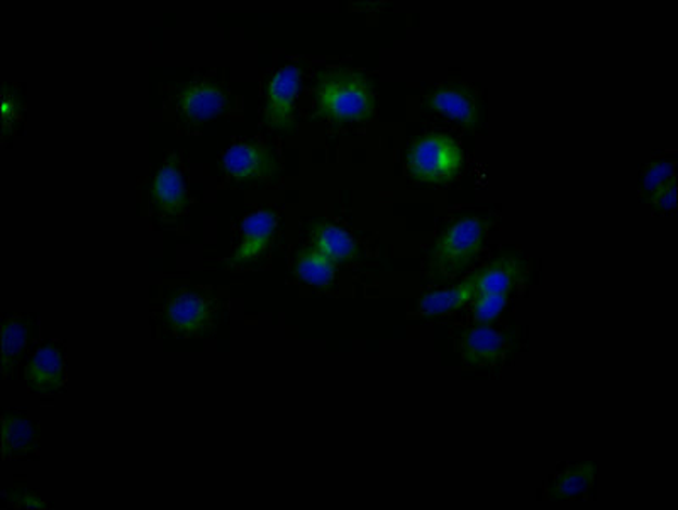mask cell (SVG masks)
Returning a JSON list of instances; mask_svg holds the SVG:
<instances>
[{
  "label": "cell",
  "instance_id": "1",
  "mask_svg": "<svg viewBox=\"0 0 678 510\" xmlns=\"http://www.w3.org/2000/svg\"><path fill=\"white\" fill-rule=\"evenodd\" d=\"M374 105V90L360 73H328L317 85V108L324 117L336 123L366 120Z\"/></svg>",
  "mask_w": 678,
  "mask_h": 510
},
{
  "label": "cell",
  "instance_id": "2",
  "mask_svg": "<svg viewBox=\"0 0 678 510\" xmlns=\"http://www.w3.org/2000/svg\"><path fill=\"white\" fill-rule=\"evenodd\" d=\"M487 223L480 217H465L451 224L431 251L429 270L436 281H450L474 263L482 250Z\"/></svg>",
  "mask_w": 678,
  "mask_h": 510
},
{
  "label": "cell",
  "instance_id": "3",
  "mask_svg": "<svg viewBox=\"0 0 678 510\" xmlns=\"http://www.w3.org/2000/svg\"><path fill=\"white\" fill-rule=\"evenodd\" d=\"M463 162L465 157L459 142L443 133L423 136L405 154L411 177L424 184H450L459 177Z\"/></svg>",
  "mask_w": 678,
  "mask_h": 510
},
{
  "label": "cell",
  "instance_id": "4",
  "mask_svg": "<svg viewBox=\"0 0 678 510\" xmlns=\"http://www.w3.org/2000/svg\"><path fill=\"white\" fill-rule=\"evenodd\" d=\"M216 306L212 300L197 294L172 297L165 306V321L172 333L193 338L209 333L214 326Z\"/></svg>",
  "mask_w": 678,
  "mask_h": 510
},
{
  "label": "cell",
  "instance_id": "5",
  "mask_svg": "<svg viewBox=\"0 0 678 510\" xmlns=\"http://www.w3.org/2000/svg\"><path fill=\"white\" fill-rule=\"evenodd\" d=\"M223 170L231 181L253 184L274 177L277 158L262 142H238L223 158Z\"/></svg>",
  "mask_w": 678,
  "mask_h": 510
},
{
  "label": "cell",
  "instance_id": "6",
  "mask_svg": "<svg viewBox=\"0 0 678 510\" xmlns=\"http://www.w3.org/2000/svg\"><path fill=\"white\" fill-rule=\"evenodd\" d=\"M301 70L289 65L277 72L268 85L265 124L274 129H289L293 124V105L301 89Z\"/></svg>",
  "mask_w": 678,
  "mask_h": 510
},
{
  "label": "cell",
  "instance_id": "7",
  "mask_svg": "<svg viewBox=\"0 0 678 510\" xmlns=\"http://www.w3.org/2000/svg\"><path fill=\"white\" fill-rule=\"evenodd\" d=\"M462 358L472 366H495L513 351L514 341L508 334L492 327L480 326L462 336Z\"/></svg>",
  "mask_w": 678,
  "mask_h": 510
},
{
  "label": "cell",
  "instance_id": "8",
  "mask_svg": "<svg viewBox=\"0 0 678 510\" xmlns=\"http://www.w3.org/2000/svg\"><path fill=\"white\" fill-rule=\"evenodd\" d=\"M175 102H177L181 117L192 124L217 117L228 109V97L211 82L190 85L184 92H180Z\"/></svg>",
  "mask_w": 678,
  "mask_h": 510
},
{
  "label": "cell",
  "instance_id": "9",
  "mask_svg": "<svg viewBox=\"0 0 678 510\" xmlns=\"http://www.w3.org/2000/svg\"><path fill=\"white\" fill-rule=\"evenodd\" d=\"M277 214L272 211H256L248 215L241 224V242L231 265H247L259 260L274 239L277 229Z\"/></svg>",
  "mask_w": 678,
  "mask_h": 510
},
{
  "label": "cell",
  "instance_id": "10",
  "mask_svg": "<svg viewBox=\"0 0 678 510\" xmlns=\"http://www.w3.org/2000/svg\"><path fill=\"white\" fill-rule=\"evenodd\" d=\"M468 281L474 285L475 296L480 294L508 296L517 285L526 281V266L519 258H499L475 272Z\"/></svg>",
  "mask_w": 678,
  "mask_h": 510
},
{
  "label": "cell",
  "instance_id": "11",
  "mask_svg": "<svg viewBox=\"0 0 678 510\" xmlns=\"http://www.w3.org/2000/svg\"><path fill=\"white\" fill-rule=\"evenodd\" d=\"M151 200L163 215H180L187 208V190L177 157H170L151 187Z\"/></svg>",
  "mask_w": 678,
  "mask_h": 510
},
{
  "label": "cell",
  "instance_id": "12",
  "mask_svg": "<svg viewBox=\"0 0 678 510\" xmlns=\"http://www.w3.org/2000/svg\"><path fill=\"white\" fill-rule=\"evenodd\" d=\"M428 105L432 111L447 115L460 126L474 129L475 124H477V102L466 90L456 89V87L436 90L429 97Z\"/></svg>",
  "mask_w": 678,
  "mask_h": 510
},
{
  "label": "cell",
  "instance_id": "13",
  "mask_svg": "<svg viewBox=\"0 0 678 510\" xmlns=\"http://www.w3.org/2000/svg\"><path fill=\"white\" fill-rule=\"evenodd\" d=\"M26 378L35 390L53 391L63 382V360L53 346L39 349L27 366Z\"/></svg>",
  "mask_w": 678,
  "mask_h": 510
},
{
  "label": "cell",
  "instance_id": "14",
  "mask_svg": "<svg viewBox=\"0 0 678 510\" xmlns=\"http://www.w3.org/2000/svg\"><path fill=\"white\" fill-rule=\"evenodd\" d=\"M314 248L326 254L332 263H347L359 257L355 239L343 227L335 224H319L313 231Z\"/></svg>",
  "mask_w": 678,
  "mask_h": 510
},
{
  "label": "cell",
  "instance_id": "15",
  "mask_svg": "<svg viewBox=\"0 0 678 510\" xmlns=\"http://www.w3.org/2000/svg\"><path fill=\"white\" fill-rule=\"evenodd\" d=\"M475 297V288L470 281H465L456 287L448 290L431 291L426 294L419 302V311L423 315L435 318V315L448 314V312L459 311L472 302Z\"/></svg>",
  "mask_w": 678,
  "mask_h": 510
},
{
  "label": "cell",
  "instance_id": "16",
  "mask_svg": "<svg viewBox=\"0 0 678 510\" xmlns=\"http://www.w3.org/2000/svg\"><path fill=\"white\" fill-rule=\"evenodd\" d=\"M296 273L305 284L328 287L335 278V263L316 248H311L297 258Z\"/></svg>",
  "mask_w": 678,
  "mask_h": 510
},
{
  "label": "cell",
  "instance_id": "17",
  "mask_svg": "<svg viewBox=\"0 0 678 510\" xmlns=\"http://www.w3.org/2000/svg\"><path fill=\"white\" fill-rule=\"evenodd\" d=\"M33 446L32 426L17 415H5L2 422V451L5 458L20 457Z\"/></svg>",
  "mask_w": 678,
  "mask_h": 510
},
{
  "label": "cell",
  "instance_id": "18",
  "mask_svg": "<svg viewBox=\"0 0 678 510\" xmlns=\"http://www.w3.org/2000/svg\"><path fill=\"white\" fill-rule=\"evenodd\" d=\"M593 476H595V467L592 463L572 467V469L565 470L556 478L555 485H553V495H556L560 499L577 497V495L589 490Z\"/></svg>",
  "mask_w": 678,
  "mask_h": 510
},
{
  "label": "cell",
  "instance_id": "19",
  "mask_svg": "<svg viewBox=\"0 0 678 510\" xmlns=\"http://www.w3.org/2000/svg\"><path fill=\"white\" fill-rule=\"evenodd\" d=\"M26 341V327L17 319L5 321L4 327H2V361H4L5 372H9L12 364L16 363L17 358L23 353Z\"/></svg>",
  "mask_w": 678,
  "mask_h": 510
},
{
  "label": "cell",
  "instance_id": "20",
  "mask_svg": "<svg viewBox=\"0 0 678 510\" xmlns=\"http://www.w3.org/2000/svg\"><path fill=\"white\" fill-rule=\"evenodd\" d=\"M508 296H495V294H480L472 300V314L475 321L482 324L492 323L501 315L507 306Z\"/></svg>",
  "mask_w": 678,
  "mask_h": 510
},
{
  "label": "cell",
  "instance_id": "21",
  "mask_svg": "<svg viewBox=\"0 0 678 510\" xmlns=\"http://www.w3.org/2000/svg\"><path fill=\"white\" fill-rule=\"evenodd\" d=\"M675 178V166L670 162H660L650 166L644 173L643 187L648 196H652L660 187Z\"/></svg>",
  "mask_w": 678,
  "mask_h": 510
},
{
  "label": "cell",
  "instance_id": "22",
  "mask_svg": "<svg viewBox=\"0 0 678 510\" xmlns=\"http://www.w3.org/2000/svg\"><path fill=\"white\" fill-rule=\"evenodd\" d=\"M648 202L653 203L655 208L662 209V211L675 209L677 206V182L675 178L660 187L652 196H648Z\"/></svg>",
  "mask_w": 678,
  "mask_h": 510
}]
</instances>
